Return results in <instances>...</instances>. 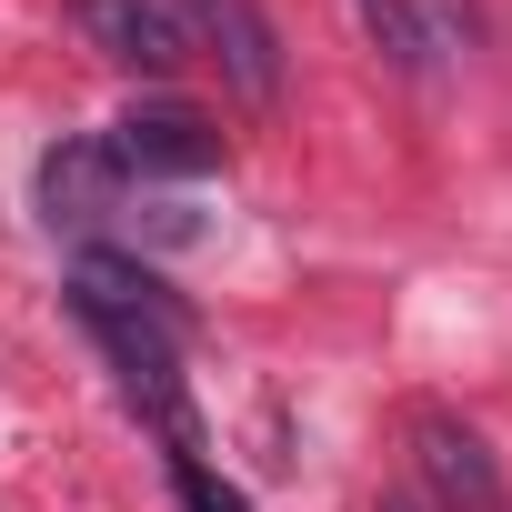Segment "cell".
<instances>
[{"instance_id":"cell-1","label":"cell","mask_w":512,"mask_h":512,"mask_svg":"<svg viewBox=\"0 0 512 512\" xmlns=\"http://www.w3.org/2000/svg\"><path fill=\"white\" fill-rule=\"evenodd\" d=\"M71 312H81V332L111 352L121 392L161 422L171 462H181V452H201V422H191V392H181L191 312L171 302V282H161L151 262H131V251H81V262H71Z\"/></svg>"},{"instance_id":"cell-2","label":"cell","mask_w":512,"mask_h":512,"mask_svg":"<svg viewBox=\"0 0 512 512\" xmlns=\"http://www.w3.org/2000/svg\"><path fill=\"white\" fill-rule=\"evenodd\" d=\"M402 432H412L422 512H512V492H502V462H492V442H482L462 412H442V402H412V412H402Z\"/></svg>"},{"instance_id":"cell-3","label":"cell","mask_w":512,"mask_h":512,"mask_svg":"<svg viewBox=\"0 0 512 512\" xmlns=\"http://www.w3.org/2000/svg\"><path fill=\"white\" fill-rule=\"evenodd\" d=\"M161 11L181 21V41H201L221 61V81L251 101V111H272L282 101V31L262 0H161Z\"/></svg>"},{"instance_id":"cell-4","label":"cell","mask_w":512,"mask_h":512,"mask_svg":"<svg viewBox=\"0 0 512 512\" xmlns=\"http://www.w3.org/2000/svg\"><path fill=\"white\" fill-rule=\"evenodd\" d=\"M111 151L141 181H201V171H221V121L191 101H131L111 121Z\"/></svg>"},{"instance_id":"cell-5","label":"cell","mask_w":512,"mask_h":512,"mask_svg":"<svg viewBox=\"0 0 512 512\" xmlns=\"http://www.w3.org/2000/svg\"><path fill=\"white\" fill-rule=\"evenodd\" d=\"M121 201H131V171H121L111 131H81V141H61V151L41 161V211H51L61 231H101Z\"/></svg>"},{"instance_id":"cell-6","label":"cell","mask_w":512,"mask_h":512,"mask_svg":"<svg viewBox=\"0 0 512 512\" xmlns=\"http://www.w3.org/2000/svg\"><path fill=\"white\" fill-rule=\"evenodd\" d=\"M71 21L91 31V51L101 61H121V71H181L191 61V41H181V21L161 11V0H71Z\"/></svg>"},{"instance_id":"cell-7","label":"cell","mask_w":512,"mask_h":512,"mask_svg":"<svg viewBox=\"0 0 512 512\" xmlns=\"http://www.w3.org/2000/svg\"><path fill=\"white\" fill-rule=\"evenodd\" d=\"M362 31L382 41V61H392L402 81H432V71H442V41L422 31V11H412V0H362Z\"/></svg>"},{"instance_id":"cell-8","label":"cell","mask_w":512,"mask_h":512,"mask_svg":"<svg viewBox=\"0 0 512 512\" xmlns=\"http://www.w3.org/2000/svg\"><path fill=\"white\" fill-rule=\"evenodd\" d=\"M171 492H181V512H251V502H241L201 452H181V462H171Z\"/></svg>"},{"instance_id":"cell-9","label":"cell","mask_w":512,"mask_h":512,"mask_svg":"<svg viewBox=\"0 0 512 512\" xmlns=\"http://www.w3.org/2000/svg\"><path fill=\"white\" fill-rule=\"evenodd\" d=\"M382 512H422V502H412V492H392V502H382Z\"/></svg>"}]
</instances>
